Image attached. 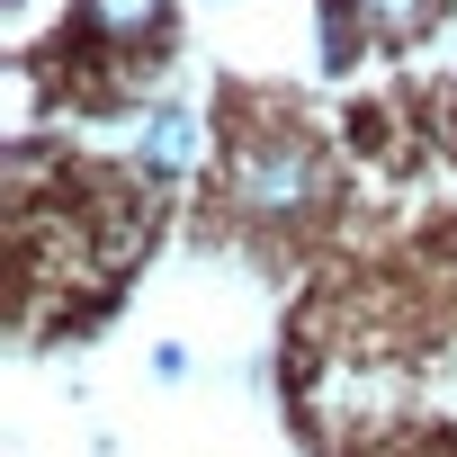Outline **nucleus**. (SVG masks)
<instances>
[{"label":"nucleus","mask_w":457,"mask_h":457,"mask_svg":"<svg viewBox=\"0 0 457 457\" xmlns=\"http://www.w3.org/2000/svg\"><path fill=\"white\" fill-rule=\"evenodd\" d=\"M314 197H323V153L296 126L243 135V153H234V206L252 224H296V215H314Z\"/></svg>","instance_id":"1"},{"label":"nucleus","mask_w":457,"mask_h":457,"mask_svg":"<svg viewBox=\"0 0 457 457\" xmlns=\"http://www.w3.org/2000/svg\"><path fill=\"white\" fill-rule=\"evenodd\" d=\"M188 153H197V117L162 99V108L144 117V144H135V162H144L153 179H179V170H188Z\"/></svg>","instance_id":"2"},{"label":"nucleus","mask_w":457,"mask_h":457,"mask_svg":"<svg viewBox=\"0 0 457 457\" xmlns=\"http://www.w3.org/2000/svg\"><path fill=\"white\" fill-rule=\"evenodd\" d=\"M359 10V28H377V37H412L421 19H430V0H350Z\"/></svg>","instance_id":"3"}]
</instances>
